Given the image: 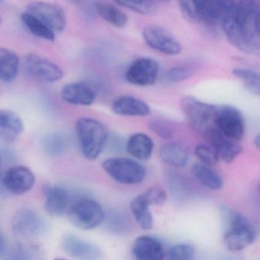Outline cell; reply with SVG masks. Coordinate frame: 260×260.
<instances>
[{
  "label": "cell",
  "instance_id": "1",
  "mask_svg": "<svg viewBox=\"0 0 260 260\" xmlns=\"http://www.w3.org/2000/svg\"><path fill=\"white\" fill-rule=\"evenodd\" d=\"M259 6L256 0H240L231 17L222 27L230 43L246 54L260 50Z\"/></svg>",
  "mask_w": 260,
  "mask_h": 260
},
{
  "label": "cell",
  "instance_id": "2",
  "mask_svg": "<svg viewBox=\"0 0 260 260\" xmlns=\"http://www.w3.org/2000/svg\"><path fill=\"white\" fill-rule=\"evenodd\" d=\"M222 219L224 228L223 243L228 250L240 252L255 241L256 228L243 214L224 208L222 211Z\"/></svg>",
  "mask_w": 260,
  "mask_h": 260
},
{
  "label": "cell",
  "instance_id": "3",
  "mask_svg": "<svg viewBox=\"0 0 260 260\" xmlns=\"http://www.w3.org/2000/svg\"><path fill=\"white\" fill-rule=\"evenodd\" d=\"M76 131L82 153L89 160L100 156L107 141V132L98 120L81 118L76 123Z\"/></svg>",
  "mask_w": 260,
  "mask_h": 260
},
{
  "label": "cell",
  "instance_id": "4",
  "mask_svg": "<svg viewBox=\"0 0 260 260\" xmlns=\"http://www.w3.org/2000/svg\"><path fill=\"white\" fill-rule=\"evenodd\" d=\"M181 106L190 125L206 138L216 127L217 106L186 95L181 100Z\"/></svg>",
  "mask_w": 260,
  "mask_h": 260
},
{
  "label": "cell",
  "instance_id": "5",
  "mask_svg": "<svg viewBox=\"0 0 260 260\" xmlns=\"http://www.w3.org/2000/svg\"><path fill=\"white\" fill-rule=\"evenodd\" d=\"M71 223L82 230H92L101 225L106 214L101 205L88 197H82L75 201L68 210Z\"/></svg>",
  "mask_w": 260,
  "mask_h": 260
},
{
  "label": "cell",
  "instance_id": "6",
  "mask_svg": "<svg viewBox=\"0 0 260 260\" xmlns=\"http://www.w3.org/2000/svg\"><path fill=\"white\" fill-rule=\"evenodd\" d=\"M103 168L112 179L124 185H136L146 176L145 168L129 158H109L103 162Z\"/></svg>",
  "mask_w": 260,
  "mask_h": 260
},
{
  "label": "cell",
  "instance_id": "7",
  "mask_svg": "<svg viewBox=\"0 0 260 260\" xmlns=\"http://www.w3.org/2000/svg\"><path fill=\"white\" fill-rule=\"evenodd\" d=\"M12 228L18 237L31 238L44 235L48 231V223L34 210L22 208L13 216Z\"/></svg>",
  "mask_w": 260,
  "mask_h": 260
},
{
  "label": "cell",
  "instance_id": "8",
  "mask_svg": "<svg viewBox=\"0 0 260 260\" xmlns=\"http://www.w3.org/2000/svg\"><path fill=\"white\" fill-rule=\"evenodd\" d=\"M24 68L29 77L42 83H55L63 76V71L58 65L33 53L25 55Z\"/></svg>",
  "mask_w": 260,
  "mask_h": 260
},
{
  "label": "cell",
  "instance_id": "9",
  "mask_svg": "<svg viewBox=\"0 0 260 260\" xmlns=\"http://www.w3.org/2000/svg\"><path fill=\"white\" fill-rule=\"evenodd\" d=\"M216 127L222 135L239 141L245 133L244 118L240 111L234 106H217Z\"/></svg>",
  "mask_w": 260,
  "mask_h": 260
},
{
  "label": "cell",
  "instance_id": "10",
  "mask_svg": "<svg viewBox=\"0 0 260 260\" xmlns=\"http://www.w3.org/2000/svg\"><path fill=\"white\" fill-rule=\"evenodd\" d=\"M149 47L167 55H177L182 51L179 42L164 27L149 25L142 31Z\"/></svg>",
  "mask_w": 260,
  "mask_h": 260
},
{
  "label": "cell",
  "instance_id": "11",
  "mask_svg": "<svg viewBox=\"0 0 260 260\" xmlns=\"http://www.w3.org/2000/svg\"><path fill=\"white\" fill-rule=\"evenodd\" d=\"M27 12L40 19L54 33L62 32L66 28V14L58 5L37 1L28 4Z\"/></svg>",
  "mask_w": 260,
  "mask_h": 260
},
{
  "label": "cell",
  "instance_id": "12",
  "mask_svg": "<svg viewBox=\"0 0 260 260\" xmlns=\"http://www.w3.org/2000/svg\"><path fill=\"white\" fill-rule=\"evenodd\" d=\"M2 180L7 193L22 196L33 188L36 183V176L28 167L16 166L2 175Z\"/></svg>",
  "mask_w": 260,
  "mask_h": 260
},
{
  "label": "cell",
  "instance_id": "13",
  "mask_svg": "<svg viewBox=\"0 0 260 260\" xmlns=\"http://www.w3.org/2000/svg\"><path fill=\"white\" fill-rule=\"evenodd\" d=\"M159 66L154 60L147 57L137 59L127 68L125 78L135 86H151L156 82Z\"/></svg>",
  "mask_w": 260,
  "mask_h": 260
},
{
  "label": "cell",
  "instance_id": "14",
  "mask_svg": "<svg viewBox=\"0 0 260 260\" xmlns=\"http://www.w3.org/2000/svg\"><path fill=\"white\" fill-rule=\"evenodd\" d=\"M60 246L67 255L77 259H97L102 255L101 249L96 245L72 234L62 237Z\"/></svg>",
  "mask_w": 260,
  "mask_h": 260
},
{
  "label": "cell",
  "instance_id": "15",
  "mask_svg": "<svg viewBox=\"0 0 260 260\" xmlns=\"http://www.w3.org/2000/svg\"><path fill=\"white\" fill-rule=\"evenodd\" d=\"M235 7L234 0H206L201 22L222 28L232 16Z\"/></svg>",
  "mask_w": 260,
  "mask_h": 260
},
{
  "label": "cell",
  "instance_id": "16",
  "mask_svg": "<svg viewBox=\"0 0 260 260\" xmlns=\"http://www.w3.org/2000/svg\"><path fill=\"white\" fill-rule=\"evenodd\" d=\"M45 197V208L47 213L53 217H60L68 211L70 205V194L64 188L53 184L43 186Z\"/></svg>",
  "mask_w": 260,
  "mask_h": 260
},
{
  "label": "cell",
  "instance_id": "17",
  "mask_svg": "<svg viewBox=\"0 0 260 260\" xmlns=\"http://www.w3.org/2000/svg\"><path fill=\"white\" fill-rule=\"evenodd\" d=\"M205 138L215 150L219 159L229 164L233 162L243 151L238 141L222 135L217 128L211 132Z\"/></svg>",
  "mask_w": 260,
  "mask_h": 260
},
{
  "label": "cell",
  "instance_id": "18",
  "mask_svg": "<svg viewBox=\"0 0 260 260\" xmlns=\"http://www.w3.org/2000/svg\"><path fill=\"white\" fill-rule=\"evenodd\" d=\"M63 101L75 106H89L95 100V91L87 83L83 82L68 83L61 90Z\"/></svg>",
  "mask_w": 260,
  "mask_h": 260
},
{
  "label": "cell",
  "instance_id": "19",
  "mask_svg": "<svg viewBox=\"0 0 260 260\" xmlns=\"http://www.w3.org/2000/svg\"><path fill=\"white\" fill-rule=\"evenodd\" d=\"M132 252L135 258L140 260H162L166 255L162 243L157 239L147 235L135 240Z\"/></svg>",
  "mask_w": 260,
  "mask_h": 260
},
{
  "label": "cell",
  "instance_id": "20",
  "mask_svg": "<svg viewBox=\"0 0 260 260\" xmlns=\"http://www.w3.org/2000/svg\"><path fill=\"white\" fill-rule=\"evenodd\" d=\"M112 111L121 116L144 117L150 115V108L145 102L136 97L124 95L114 100Z\"/></svg>",
  "mask_w": 260,
  "mask_h": 260
},
{
  "label": "cell",
  "instance_id": "21",
  "mask_svg": "<svg viewBox=\"0 0 260 260\" xmlns=\"http://www.w3.org/2000/svg\"><path fill=\"white\" fill-rule=\"evenodd\" d=\"M23 130V123L17 114L5 109L0 110V139L12 142Z\"/></svg>",
  "mask_w": 260,
  "mask_h": 260
},
{
  "label": "cell",
  "instance_id": "22",
  "mask_svg": "<svg viewBox=\"0 0 260 260\" xmlns=\"http://www.w3.org/2000/svg\"><path fill=\"white\" fill-rule=\"evenodd\" d=\"M159 157L162 162L170 167L182 168L185 167L189 160V150L183 144L170 143L160 149Z\"/></svg>",
  "mask_w": 260,
  "mask_h": 260
},
{
  "label": "cell",
  "instance_id": "23",
  "mask_svg": "<svg viewBox=\"0 0 260 260\" xmlns=\"http://www.w3.org/2000/svg\"><path fill=\"white\" fill-rule=\"evenodd\" d=\"M153 149L154 142L145 134H135L127 141V152L139 160L147 161L150 159L153 154Z\"/></svg>",
  "mask_w": 260,
  "mask_h": 260
},
{
  "label": "cell",
  "instance_id": "24",
  "mask_svg": "<svg viewBox=\"0 0 260 260\" xmlns=\"http://www.w3.org/2000/svg\"><path fill=\"white\" fill-rule=\"evenodd\" d=\"M191 173L201 184L210 189L217 191L223 188V179L210 166L196 162L191 166Z\"/></svg>",
  "mask_w": 260,
  "mask_h": 260
},
{
  "label": "cell",
  "instance_id": "25",
  "mask_svg": "<svg viewBox=\"0 0 260 260\" xmlns=\"http://www.w3.org/2000/svg\"><path fill=\"white\" fill-rule=\"evenodd\" d=\"M19 57L15 51L0 48V81L10 83L17 77Z\"/></svg>",
  "mask_w": 260,
  "mask_h": 260
},
{
  "label": "cell",
  "instance_id": "26",
  "mask_svg": "<svg viewBox=\"0 0 260 260\" xmlns=\"http://www.w3.org/2000/svg\"><path fill=\"white\" fill-rule=\"evenodd\" d=\"M150 206L143 193L135 197L130 204V209L137 223L144 231L150 230L153 226V214Z\"/></svg>",
  "mask_w": 260,
  "mask_h": 260
},
{
  "label": "cell",
  "instance_id": "27",
  "mask_svg": "<svg viewBox=\"0 0 260 260\" xmlns=\"http://www.w3.org/2000/svg\"><path fill=\"white\" fill-rule=\"evenodd\" d=\"M42 150L50 156H60L63 155L67 148L65 137L59 132H49L41 138Z\"/></svg>",
  "mask_w": 260,
  "mask_h": 260
},
{
  "label": "cell",
  "instance_id": "28",
  "mask_svg": "<svg viewBox=\"0 0 260 260\" xmlns=\"http://www.w3.org/2000/svg\"><path fill=\"white\" fill-rule=\"evenodd\" d=\"M95 9L99 16L112 26L121 28L127 25V16L122 11L111 4L96 3Z\"/></svg>",
  "mask_w": 260,
  "mask_h": 260
},
{
  "label": "cell",
  "instance_id": "29",
  "mask_svg": "<svg viewBox=\"0 0 260 260\" xmlns=\"http://www.w3.org/2000/svg\"><path fill=\"white\" fill-rule=\"evenodd\" d=\"M22 21L31 34L36 37L53 42L55 39V33L48 28L44 22L28 12L22 13Z\"/></svg>",
  "mask_w": 260,
  "mask_h": 260
},
{
  "label": "cell",
  "instance_id": "30",
  "mask_svg": "<svg viewBox=\"0 0 260 260\" xmlns=\"http://www.w3.org/2000/svg\"><path fill=\"white\" fill-rule=\"evenodd\" d=\"M234 77L243 83L248 91L255 95L260 94V78L258 73L247 68H235L233 70Z\"/></svg>",
  "mask_w": 260,
  "mask_h": 260
},
{
  "label": "cell",
  "instance_id": "31",
  "mask_svg": "<svg viewBox=\"0 0 260 260\" xmlns=\"http://www.w3.org/2000/svg\"><path fill=\"white\" fill-rule=\"evenodd\" d=\"M184 17L193 22H201L206 0H178Z\"/></svg>",
  "mask_w": 260,
  "mask_h": 260
},
{
  "label": "cell",
  "instance_id": "32",
  "mask_svg": "<svg viewBox=\"0 0 260 260\" xmlns=\"http://www.w3.org/2000/svg\"><path fill=\"white\" fill-rule=\"evenodd\" d=\"M196 249L188 243H179L172 246L168 251L169 258L172 260H191L194 258Z\"/></svg>",
  "mask_w": 260,
  "mask_h": 260
},
{
  "label": "cell",
  "instance_id": "33",
  "mask_svg": "<svg viewBox=\"0 0 260 260\" xmlns=\"http://www.w3.org/2000/svg\"><path fill=\"white\" fill-rule=\"evenodd\" d=\"M194 154L201 162L210 167L216 165L220 159L214 149L207 144H199L194 149Z\"/></svg>",
  "mask_w": 260,
  "mask_h": 260
},
{
  "label": "cell",
  "instance_id": "34",
  "mask_svg": "<svg viewBox=\"0 0 260 260\" xmlns=\"http://www.w3.org/2000/svg\"><path fill=\"white\" fill-rule=\"evenodd\" d=\"M118 5L135 11L139 14H150L153 11V4L150 0H114Z\"/></svg>",
  "mask_w": 260,
  "mask_h": 260
},
{
  "label": "cell",
  "instance_id": "35",
  "mask_svg": "<svg viewBox=\"0 0 260 260\" xmlns=\"http://www.w3.org/2000/svg\"><path fill=\"white\" fill-rule=\"evenodd\" d=\"M170 179H168V185H170L172 193L176 197H187L190 194L189 186L185 183V180L179 177L177 174H170Z\"/></svg>",
  "mask_w": 260,
  "mask_h": 260
},
{
  "label": "cell",
  "instance_id": "36",
  "mask_svg": "<svg viewBox=\"0 0 260 260\" xmlns=\"http://www.w3.org/2000/svg\"><path fill=\"white\" fill-rule=\"evenodd\" d=\"M143 194L150 206L162 205L167 200V192L159 185L150 187L147 191Z\"/></svg>",
  "mask_w": 260,
  "mask_h": 260
},
{
  "label": "cell",
  "instance_id": "37",
  "mask_svg": "<svg viewBox=\"0 0 260 260\" xmlns=\"http://www.w3.org/2000/svg\"><path fill=\"white\" fill-rule=\"evenodd\" d=\"M37 247L19 244L12 248L9 252L8 258L11 259H31L36 254Z\"/></svg>",
  "mask_w": 260,
  "mask_h": 260
},
{
  "label": "cell",
  "instance_id": "38",
  "mask_svg": "<svg viewBox=\"0 0 260 260\" xmlns=\"http://www.w3.org/2000/svg\"><path fill=\"white\" fill-rule=\"evenodd\" d=\"M191 74V70L186 67H176L166 73L165 80L168 83H179L188 80Z\"/></svg>",
  "mask_w": 260,
  "mask_h": 260
},
{
  "label": "cell",
  "instance_id": "39",
  "mask_svg": "<svg viewBox=\"0 0 260 260\" xmlns=\"http://www.w3.org/2000/svg\"><path fill=\"white\" fill-rule=\"evenodd\" d=\"M149 127L162 139L169 140L173 137V131L170 126L159 118H152L149 121Z\"/></svg>",
  "mask_w": 260,
  "mask_h": 260
},
{
  "label": "cell",
  "instance_id": "40",
  "mask_svg": "<svg viewBox=\"0 0 260 260\" xmlns=\"http://www.w3.org/2000/svg\"><path fill=\"white\" fill-rule=\"evenodd\" d=\"M6 251V240L2 231H0V255L4 254Z\"/></svg>",
  "mask_w": 260,
  "mask_h": 260
},
{
  "label": "cell",
  "instance_id": "41",
  "mask_svg": "<svg viewBox=\"0 0 260 260\" xmlns=\"http://www.w3.org/2000/svg\"><path fill=\"white\" fill-rule=\"evenodd\" d=\"M254 145L255 146L258 150H259L260 147V136L259 135H257L255 138H254Z\"/></svg>",
  "mask_w": 260,
  "mask_h": 260
},
{
  "label": "cell",
  "instance_id": "42",
  "mask_svg": "<svg viewBox=\"0 0 260 260\" xmlns=\"http://www.w3.org/2000/svg\"><path fill=\"white\" fill-rule=\"evenodd\" d=\"M1 156H0V167H1Z\"/></svg>",
  "mask_w": 260,
  "mask_h": 260
},
{
  "label": "cell",
  "instance_id": "43",
  "mask_svg": "<svg viewBox=\"0 0 260 260\" xmlns=\"http://www.w3.org/2000/svg\"><path fill=\"white\" fill-rule=\"evenodd\" d=\"M3 1H4V0H0V4H2Z\"/></svg>",
  "mask_w": 260,
  "mask_h": 260
}]
</instances>
